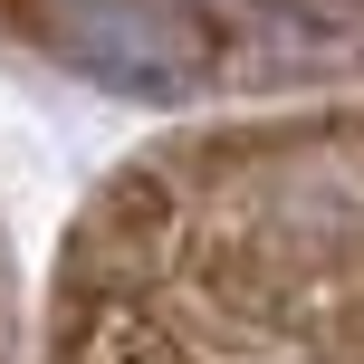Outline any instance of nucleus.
I'll return each mask as SVG.
<instances>
[{
    "label": "nucleus",
    "instance_id": "1",
    "mask_svg": "<svg viewBox=\"0 0 364 364\" xmlns=\"http://www.w3.org/2000/svg\"><path fill=\"white\" fill-rule=\"evenodd\" d=\"M48 38L87 77L134 87V96H164L211 58V38L182 0H48Z\"/></svg>",
    "mask_w": 364,
    "mask_h": 364
}]
</instances>
